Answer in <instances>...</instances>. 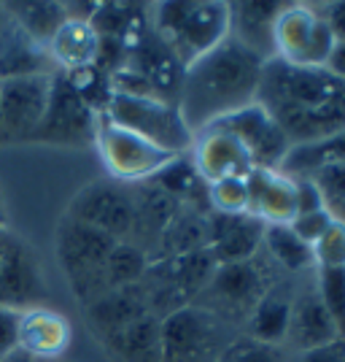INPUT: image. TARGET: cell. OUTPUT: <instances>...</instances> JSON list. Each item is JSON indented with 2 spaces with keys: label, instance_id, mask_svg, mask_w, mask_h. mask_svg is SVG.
Instances as JSON below:
<instances>
[{
  "label": "cell",
  "instance_id": "cell-1",
  "mask_svg": "<svg viewBox=\"0 0 345 362\" xmlns=\"http://www.w3.org/2000/svg\"><path fill=\"white\" fill-rule=\"evenodd\" d=\"M256 103L284 130L291 146L313 144L345 130V81L327 68L265 62Z\"/></svg>",
  "mask_w": 345,
  "mask_h": 362
},
{
  "label": "cell",
  "instance_id": "cell-2",
  "mask_svg": "<svg viewBox=\"0 0 345 362\" xmlns=\"http://www.w3.org/2000/svg\"><path fill=\"white\" fill-rule=\"evenodd\" d=\"M265 60L226 35L208 54L195 60L181 84L178 108L192 133L256 103V90Z\"/></svg>",
  "mask_w": 345,
  "mask_h": 362
},
{
  "label": "cell",
  "instance_id": "cell-3",
  "mask_svg": "<svg viewBox=\"0 0 345 362\" xmlns=\"http://www.w3.org/2000/svg\"><path fill=\"white\" fill-rule=\"evenodd\" d=\"M151 28L189 68L229 35V3H154Z\"/></svg>",
  "mask_w": 345,
  "mask_h": 362
},
{
  "label": "cell",
  "instance_id": "cell-4",
  "mask_svg": "<svg viewBox=\"0 0 345 362\" xmlns=\"http://www.w3.org/2000/svg\"><path fill=\"white\" fill-rule=\"evenodd\" d=\"M278 284V265L265 255V249L251 259L219 265L208 287L197 295L195 305L213 311L224 322H246L272 287Z\"/></svg>",
  "mask_w": 345,
  "mask_h": 362
},
{
  "label": "cell",
  "instance_id": "cell-5",
  "mask_svg": "<svg viewBox=\"0 0 345 362\" xmlns=\"http://www.w3.org/2000/svg\"><path fill=\"white\" fill-rule=\"evenodd\" d=\"M103 117L176 157L189 154L195 146V133L183 119L178 103H167L157 98H130L114 92Z\"/></svg>",
  "mask_w": 345,
  "mask_h": 362
},
{
  "label": "cell",
  "instance_id": "cell-6",
  "mask_svg": "<svg viewBox=\"0 0 345 362\" xmlns=\"http://www.w3.org/2000/svg\"><path fill=\"white\" fill-rule=\"evenodd\" d=\"M232 344L229 322L202 305L189 303L162 319L159 362H219Z\"/></svg>",
  "mask_w": 345,
  "mask_h": 362
},
{
  "label": "cell",
  "instance_id": "cell-7",
  "mask_svg": "<svg viewBox=\"0 0 345 362\" xmlns=\"http://www.w3.org/2000/svg\"><path fill=\"white\" fill-rule=\"evenodd\" d=\"M119 241H114L111 235H105L95 227H87L75 219H62L57 230V257H60L62 271L68 273L71 287L81 298L84 308L103 298L108 289L105 281V259L111 255V249Z\"/></svg>",
  "mask_w": 345,
  "mask_h": 362
},
{
  "label": "cell",
  "instance_id": "cell-8",
  "mask_svg": "<svg viewBox=\"0 0 345 362\" xmlns=\"http://www.w3.org/2000/svg\"><path fill=\"white\" fill-rule=\"evenodd\" d=\"M95 146L100 151V160L111 179L121 184H140L154 179L167 163L176 160V154L154 146L146 138L124 130L105 117H97Z\"/></svg>",
  "mask_w": 345,
  "mask_h": 362
},
{
  "label": "cell",
  "instance_id": "cell-9",
  "mask_svg": "<svg viewBox=\"0 0 345 362\" xmlns=\"http://www.w3.org/2000/svg\"><path fill=\"white\" fill-rule=\"evenodd\" d=\"M97 114L92 111L81 95L71 87L62 71L52 76L49 103L38 127L32 130L28 144H49V146H90L95 144Z\"/></svg>",
  "mask_w": 345,
  "mask_h": 362
},
{
  "label": "cell",
  "instance_id": "cell-10",
  "mask_svg": "<svg viewBox=\"0 0 345 362\" xmlns=\"http://www.w3.org/2000/svg\"><path fill=\"white\" fill-rule=\"evenodd\" d=\"M334 38L324 16L313 3H286L275 19V57L300 65V68H324Z\"/></svg>",
  "mask_w": 345,
  "mask_h": 362
},
{
  "label": "cell",
  "instance_id": "cell-11",
  "mask_svg": "<svg viewBox=\"0 0 345 362\" xmlns=\"http://www.w3.org/2000/svg\"><path fill=\"white\" fill-rule=\"evenodd\" d=\"M68 219H75L81 225L95 227L114 241H130L135 235V200L130 184L105 179L87 184L73 197Z\"/></svg>",
  "mask_w": 345,
  "mask_h": 362
},
{
  "label": "cell",
  "instance_id": "cell-12",
  "mask_svg": "<svg viewBox=\"0 0 345 362\" xmlns=\"http://www.w3.org/2000/svg\"><path fill=\"white\" fill-rule=\"evenodd\" d=\"M213 124L226 130L243 149L248 151L254 168L281 170L286 154L291 149V144L284 136V130L275 124V119L259 103H251V106L241 108V111L213 122Z\"/></svg>",
  "mask_w": 345,
  "mask_h": 362
},
{
  "label": "cell",
  "instance_id": "cell-13",
  "mask_svg": "<svg viewBox=\"0 0 345 362\" xmlns=\"http://www.w3.org/2000/svg\"><path fill=\"white\" fill-rule=\"evenodd\" d=\"M52 76H25L0 81L3 144H28L49 103Z\"/></svg>",
  "mask_w": 345,
  "mask_h": 362
},
{
  "label": "cell",
  "instance_id": "cell-14",
  "mask_svg": "<svg viewBox=\"0 0 345 362\" xmlns=\"http://www.w3.org/2000/svg\"><path fill=\"white\" fill-rule=\"evenodd\" d=\"M44 298L38 259L19 235L0 230V308L28 311Z\"/></svg>",
  "mask_w": 345,
  "mask_h": 362
},
{
  "label": "cell",
  "instance_id": "cell-15",
  "mask_svg": "<svg viewBox=\"0 0 345 362\" xmlns=\"http://www.w3.org/2000/svg\"><path fill=\"white\" fill-rule=\"evenodd\" d=\"M124 68H130L133 74L146 78L159 100L178 103L186 65L173 54V49L154 33L151 25L138 35L133 44L127 46V62H124Z\"/></svg>",
  "mask_w": 345,
  "mask_h": 362
},
{
  "label": "cell",
  "instance_id": "cell-16",
  "mask_svg": "<svg viewBox=\"0 0 345 362\" xmlns=\"http://www.w3.org/2000/svg\"><path fill=\"white\" fill-rule=\"evenodd\" d=\"M192 165L200 173V179L205 184L222 179H246L254 163L248 157V151L243 149L235 138L229 136L226 130L210 124L205 130H200L195 136V146L189 151Z\"/></svg>",
  "mask_w": 345,
  "mask_h": 362
},
{
  "label": "cell",
  "instance_id": "cell-17",
  "mask_svg": "<svg viewBox=\"0 0 345 362\" xmlns=\"http://www.w3.org/2000/svg\"><path fill=\"white\" fill-rule=\"evenodd\" d=\"M265 227L251 214H208V252L216 265L243 262L259 255Z\"/></svg>",
  "mask_w": 345,
  "mask_h": 362
},
{
  "label": "cell",
  "instance_id": "cell-18",
  "mask_svg": "<svg viewBox=\"0 0 345 362\" xmlns=\"http://www.w3.org/2000/svg\"><path fill=\"white\" fill-rule=\"evenodd\" d=\"M71 322L60 311H52L46 305H32L28 311H19L16 322V349L38 357V360H60L65 349L71 346Z\"/></svg>",
  "mask_w": 345,
  "mask_h": 362
},
{
  "label": "cell",
  "instance_id": "cell-19",
  "mask_svg": "<svg viewBox=\"0 0 345 362\" xmlns=\"http://www.w3.org/2000/svg\"><path fill=\"white\" fill-rule=\"evenodd\" d=\"M52 74H57V65L49 49L35 44L0 6V81Z\"/></svg>",
  "mask_w": 345,
  "mask_h": 362
},
{
  "label": "cell",
  "instance_id": "cell-20",
  "mask_svg": "<svg viewBox=\"0 0 345 362\" xmlns=\"http://www.w3.org/2000/svg\"><path fill=\"white\" fill-rule=\"evenodd\" d=\"M334 338H340L337 325L332 322L329 311L318 298L315 279L302 289H294V303H291V319H289V332L286 344L297 351H310L315 346H324Z\"/></svg>",
  "mask_w": 345,
  "mask_h": 362
},
{
  "label": "cell",
  "instance_id": "cell-21",
  "mask_svg": "<svg viewBox=\"0 0 345 362\" xmlns=\"http://www.w3.org/2000/svg\"><path fill=\"white\" fill-rule=\"evenodd\" d=\"M248 214L265 225H289L294 219V179L281 170L254 168L246 176Z\"/></svg>",
  "mask_w": 345,
  "mask_h": 362
},
{
  "label": "cell",
  "instance_id": "cell-22",
  "mask_svg": "<svg viewBox=\"0 0 345 362\" xmlns=\"http://www.w3.org/2000/svg\"><path fill=\"white\" fill-rule=\"evenodd\" d=\"M286 3H229V35L267 62L275 57V19Z\"/></svg>",
  "mask_w": 345,
  "mask_h": 362
},
{
  "label": "cell",
  "instance_id": "cell-23",
  "mask_svg": "<svg viewBox=\"0 0 345 362\" xmlns=\"http://www.w3.org/2000/svg\"><path fill=\"white\" fill-rule=\"evenodd\" d=\"M149 295L143 281L130 284V287H119L105 292L103 298L87 305V319H90L92 330L100 338H108L114 332L124 330L127 325H133L138 319L149 317Z\"/></svg>",
  "mask_w": 345,
  "mask_h": 362
},
{
  "label": "cell",
  "instance_id": "cell-24",
  "mask_svg": "<svg viewBox=\"0 0 345 362\" xmlns=\"http://www.w3.org/2000/svg\"><path fill=\"white\" fill-rule=\"evenodd\" d=\"M291 303H294V287L291 284H275V287L256 303L251 317L246 319L248 338L265 346H281L286 344L289 319H291Z\"/></svg>",
  "mask_w": 345,
  "mask_h": 362
},
{
  "label": "cell",
  "instance_id": "cell-25",
  "mask_svg": "<svg viewBox=\"0 0 345 362\" xmlns=\"http://www.w3.org/2000/svg\"><path fill=\"white\" fill-rule=\"evenodd\" d=\"M197 249H208V214L195 211V209H181L176 219L162 230L159 241L151 252L154 259H176Z\"/></svg>",
  "mask_w": 345,
  "mask_h": 362
},
{
  "label": "cell",
  "instance_id": "cell-26",
  "mask_svg": "<svg viewBox=\"0 0 345 362\" xmlns=\"http://www.w3.org/2000/svg\"><path fill=\"white\" fill-rule=\"evenodd\" d=\"M103 341L121 362H159L162 360V319L149 314Z\"/></svg>",
  "mask_w": 345,
  "mask_h": 362
},
{
  "label": "cell",
  "instance_id": "cell-27",
  "mask_svg": "<svg viewBox=\"0 0 345 362\" xmlns=\"http://www.w3.org/2000/svg\"><path fill=\"white\" fill-rule=\"evenodd\" d=\"M0 6L35 44L46 46V49L52 44V38L57 35V30L68 22L60 0H11V3H0Z\"/></svg>",
  "mask_w": 345,
  "mask_h": 362
},
{
  "label": "cell",
  "instance_id": "cell-28",
  "mask_svg": "<svg viewBox=\"0 0 345 362\" xmlns=\"http://www.w3.org/2000/svg\"><path fill=\"white\" fill-rule=\"evenodd\" d=\"M97 46H100V38L92 30V25L65 22L57 30V35L52 38L49 54L57 65V71H78V68L95 65Z\"/></svg>",
  "mask_w": 345,
  "mask_h": 362
},
{
  "label": "cell",
  "instance_id": "cell-29",
  "mask_svg": "<svg viewBox=\"0 0 345 362\" xmlns=\"http://www.w3.org/2000/svg\"><path fill=\"white\" fill-rule=\"evenodd\" d=\"M329 165H345V130L313 144L291 146L281 165V173L289 179H308L315 170Z\"/></svg>",
  "mask_w": 345,
  "mask_h": 362
},
{
  "label": "cell",
  "instance_id": "cell-30",
  "mask_svg": "<svg viewBox=\"0 0 345 362\" xmlns=\"http://www.w3.org/2000/svg\"><path fill=\"white\" fill-rule=\"evenodd\" d=\"M262 249L278 265V271L300 273V271H310L315 265L313 249L302 241V238H297L294 230L289 225L265 227V243H262Z\"/></svg>",
  "mask_w": 345,
  "mask_h": 362
},
{
  "label": "cell",
  "instance_id": "cell-31",
  "mask_svg": "<svg viewBox=\"0 0 345 362\" xmlns=\"http://www.w3.org/2000/svg\"><path fill=\"white\" fill-rule=\"evenodd\" d=\"M151 259L149 255L130 241H119L111 255L105 259V281H108V289H119V287H130V284H138L146 271H149Z\"/></svg>",
  "mask_w": 345,
  "mask_h": 362
},
{
  "label": "cell",
  "instance_id": "cell-32",
  "mask_svg": "<svg viewBox=\"0 0 345 362\" xmlns=\"http://www.w3.org/2000/svg\"><path fill=\"white\" fill-rule=\"evenodd\" d=\"M315 289L337 332L345 338V268H315Z\"/></svg>",
  "mask_w": 345,
  "mask_h": 362
},
{
  "label": "cell",
  "instance_id": "cell-33",
  "mask_svg": "<svg viewBox=\"0 0 345 362\" xmlns=\"http://www.w3.org/2000/svg\"><path fill=\"white\" fill-rule=\"evenodd\" d=\"M308 179H313V184L318 187L324 209L332 214V219L345 222V165L321 168Z\"/></svg>",
  "mask_w": 345,
  "mask_h": 362
},
{
  "label": "cell",
  "instance_id": "cell-34",
  "mask_svg": "<svg viewBox=\"0 0 345 362\" xmlns=\"http://www.w3.org/2000/svg\"><path fill=\"white\" fill-rule=\"evenodd\" d=\"M210 214H248L246 179H222L208 184Z\"/></svg>",
  "mask_w": 345,
  "mask_h": 362
},
{
  "label": "cell",
  "instance_id": "cell-35",
  "mask_svg": "<svg viewBox=\"0 0 345 362\" xmlns=\"http://www.w3.org/2000/svg\"><path fill=\"white\" fill-rule=\"evenodd\" d=\"M315 268H345V222L332 219L324 235L313 243Z\"/></svg>",
  "mask_w": 345,
  "mask_h": 362
},
{
  "label": "cell",
  "instance_id": "cell-36",
  "mask_svg": "<svg viewBox=\"0 0 345 362\" xmlns=\"http://www.w3.org/2000/svg\"><path fill=\"white\" fill-rule=\"evenodd\" d=\"M219 362H284V354L278 351V346H265L248 338V341H235Z\"/></svg>",
  "mask_w": 345,
  "mask_h": 362
},
{
  "label": "cell",
  "instance_id": "cell-37",
  "mask_svg": "<svg viewBox=\"0 0 345 362\" xmlns=\"http://www.w3.org/2000/svg\"><path fill=\"white\" fill-rule=\"evenodd\" d=\"M329 222H332V214L327 211V209H321V211L294 216V219L289 222V227L294 230V235H297V238H302V241L313 249V243L324 235V230L329 227Z\"/></svg>",
  "mask_w": 345,
  "mask_h": 362
},
{
  "label": "cell",
  "instance_id": "cell-38",
  "mask_svg": "<svg viewBox=\"0 0 345 362\" xmlns=\"http://www.w3.org/2000/svg\"><path fill=\"white\" fill-rule=\"evenodd\" d=\"M321 209H324V200L313 179H294V216L321 211Z\"/></svg>",
  "mask_w": 345,
  "mask_h": 362
},
{
  "label": "cell",
  "instance_id": "cell-39",
  "mask_svg": "<svg viewBox=\"0 0 345 362\" xmlns=\"http://www.w3.org/2000/svg\"><path fill=\"white\" fill-rule=\"evenodd\" d=\"M16 322H19V311L0 308V362L16 351Z\"/></svg>",
  "mask_w": 345,
  "mask_h": 362
},
{
  "label": "cell",
  "instance_id": "cell-40",
  "mask_svg": "<svg viewBox=\"0 0 345 362\" xmlns=\"http://www.w3.org/2000/svg\"><path fill=\"white\" fill-rule=\"evenodd\" d=\"M297 362H345V338H334L324 346H315L310 351H302Z\"/></svg>",
  "mask_w": 345,
  "mask_h": 362
},
{
  "label": "cell",
  "instance_id": "cell-41",
  "mask_svg": "<svg viewBox=\"0 0 345 362\" xmlns=\"http://www.w3.org/2000/svg\"><path fill=\"white\" fill-rule=\"evenodd\" d=\"M318 11L324 16L332 38L345 41V3H324V6H318Z\"/></svg>",
  "mask_w": 345,
  "mask_h": 362
},
{
  "label": "cell",
  "instance_id": "cell-42",
  "mask_svg": "<svg viewBox=\"0 0 345 362\" xmlns=\"http://www.w3.org/2000/svg\"><path fill=\"white\" fill-rule=\"evenodd\" d=\"M62 11H65V19L68 22H84L90 25L95 11H97V3H84V0H65L62 3Z\"/></svg>",
  "mask_w": 345,
  "mask_h": 362
},
{
  "label": "cell",
  "instance_id": "cell-43",
  "mask_svg": "<svg viewBox=\"0 0 345 362\" xmlns=\"http://www.w3.org/2000/svg\"><path fill=\"white\" fill-rule=\"evenodd\" d=\"M324 68H327L332 76H337V78H343L345 81V41H334Z\"/></svg>",
  "mask_w": 345,
  "mask_h": 362
},
{
  "label": "cell",
  "instance_id": "cell-44",
  "mask_svg": "<svg viewBox=\"0 0 345 362\" xmlns=\"http://www.w3.org/2000/svg\"><path fill=\"white\" fill-rule=\"evenodd\" d=\"M3 362H57V360H38V357H30V354H25V351H19L16 349L11 357H6Z\"/></svg>",
  "mask_w": 345,
  "mask_h": 362
},
{
  "label": "cell",
  "instance_id": "cell-45",
  "mask_svg": "<svg viewBox=\"0 0 345 362\" xmlns=\"http://www.w3.org/2000/svg\"><path fill=\"white\" fill-rule=\"evenodd\" d=\"M0 144H3V122H0Z\"/></svg>",
  "mask_w": 345,
  "mask_h": 362
}]
</instances>
